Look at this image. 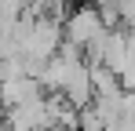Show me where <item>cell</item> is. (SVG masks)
<instances>
[{"label":"cell","mask_w":135,"mask_h":131,"mask_svg":"<svg viewBox=\"0 0 135 131\" xmlns=\"http://www.w3.org/2000/svg\"><path fill=\"white\" fill-rule=\"evenodd\" d=\"M40 95H44V87H40V80H33V77L0 80V106H7V109L22 106V102H33V98H40Z\"/></svg>","instance_id":"3957f363"},{"label":"cell","mask_w":135,"mask_h":131,"mask_svg":"<svg viewBox=\"0 0 135 131\" xmlns=\"http://www.w3.org/2000/svg\"><path fill=\"white\" fill-rule=\"evenodd\" d=\"M106 37V26L99 18V7L95 4H80V7H73L62 22V40L73 44V47H80V51H88L95 44Z\"/></svg>","instance_id":"6da1fadb"},{"label":"cell","mask_w":135,"mask_h":131,"mask_svg":"<svg viewBox=\"0 0 135 131\" xmlns=\"http://www.w3.org/2000/svg\"><path fill=\"white\" fill-rule=\"evenodd\" d=\"M95 7H106V4H117V0H91Z\"/></svg>","instance_id":"277c9868"},{"label":"cell","mask_w":135,"mask_h":131,"mask_svg":"<svg viewBox=\"0 0 135 131\" xmlns=\"http://www.w3.org/2000/svg\"><path fill=\"white\" fill-rule=\"evenodd\" d=\"M59 95H62V98H66V102L77 109V113H80V109H88L91 102H95L91 77H88V62H80L77 69H73V73H69V80L62 84V91H59Z\"/></svg>","instance_id":"7a4b0ae2"}]
</instances>
